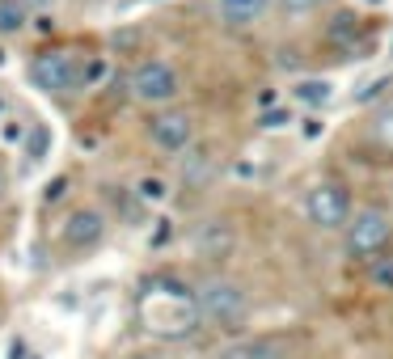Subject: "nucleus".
Masks as SVG:
<instances>
[{
	"mask_svg": "<svg viewBox=\"0 0 393 359\" xmlns=\"http://www.w3.org/2000/svg\"><path fill=\"white\" fill-rule=\"evenodd\" d=\"M47 144H51V140H47V127H38V131H34V135H30V157H34V161H38V157H42V152H47Z\"/></svg>",
	"mask_w": 393,
	"mask_h": 359,
	"instance_id": "obj_22",
	"label": "nucleus"
},
{
	"mask_svg": "<svg viewBox=\"0 0 393 359\" xmlns=\"http://www.w3.org/2000/svg\"><path fill=\"white\" fill-rule=\"evenodd\" d=\"M360 34H364L360 13H334V21L326 25V42H330V47H339V51H351V55H356Z\"/></svg>",
	"mask_w": 393,
	"mask_h": 359,
	"instance_id": "obj_12",
	"label": "nucleus"
},
{
	"mask_svg": "<svg viewBox=\"0 0 393 359\" xmlns=\"http://www.w3.org/2000/svg\"><path fill=\"white\" fill-rule=\"evenodd\" d=\"M80 68H85V55L68 47H51L30 59V80L42 93H68V89H80Z\"/></svg>",
	"mask_w": 393,
	"mask_h": 359,
	"instance_id": "obj_5",
	"label": "nucleus"
},
{
	"mask_svg": "<svg viewBox=\"0 0 393 359\" xmlns=\"http://www.w3.org/2000/svg\"><path fill=\"white\" fill-rule=\"evenodd\" d=\"M212 359H292V339L288 334H237L229 339Z\"/></svg>",
	"mask_w": 393,
	"mask_h": 359,
	"instance_id": "obj_8",
	"label": "nucleus"
},
{
	"mask_svg": "<svg viewBox=\"0 0 393 359\" xmlns=\"http://www.w3.org/2000/svg\"><path fill=\"white\" fill-rule=\"evenodd\" d=\"M195 114L191 110H161V114H152L148 118V144L157 148V152H165V157H182V152H191L195 148Z\"/></svg>",
	"mask_w": 393,
	"mask_h": 359,
	"instance_id": "obj_6",
	"label": "nucleus"
},
{
	"mask_svg": "<svg viewBox=\"0 0 393 359\" xmlns=\"http://www.w3.org/2000/svg\"><path fill=\"white\" fill-rule=\"evenodd\" d=\"M343 237V254L351 262H373L381 254H389V241H393V212L381 207V203H356L347 229L339 233Z\"/></svg>",
	"mask_w": 393,
	"mask_h": 359,
	"instance_id": "obj_2",
	"label": "nucleus"
},
{
	"mask_svg": "<svg viewBox=\"0 0 393 359\" xmlns=\"http://www.w3.org/2000/svg\"><path fill=\"white\" fill-rule=\"evenodd\" d=\"M292 97H296L301 106H313V110H318V106H326V102L334 97V85H330L326 76H322V80H318V76H305V80L292 85Z\"/></svg>",
	"mask_w": 393,
	"mask_h": 359,
	"instance_id": "obj_13",
	"label": "nucleus"
},
{
	"mask_svg": "<svg viewBox=\"0 0 393 359\" xmlns=\"http://www.w3.org/2000/svg\"><path fill=\"white\" fill-rule=\"evenodd\" d=\"M368 135H373V144H377V148L393 152V102H385V106H377V110H373Z\"/></svg>",
	"mask_w": 393,
	"mask_h": 359,
	"instance_id": "obj_14",
	"label": "nucleus"
},
{
	"mask_svg": "<svg viewBox=\"0 0 393 359\" xmlns=\"http://www.w3.org/2000/svg\"><path fill=\"white\" fill-rule=\"evenodd\" d=\"M271 13V0H216V17L224 30H250Z\"/></svg>",
	"mask_w": 393,
	"mask_h": 359,
	"instance_id": "obj_11",
	"label": "nucleus"
},
{
	"mask_svg": "<svg viewBox=\"0 0 393 359\" xmlns=\"http://www.w3.org/2000/svg\"><path fill=\"white\" fill-rule=\"evenodd\" d=\"M351 212H356L351 186L339 182V178H322L305 190V220H309L313 233H343Z\"/></svg>",
	"mask_w": 393,
	"mask_h": 359,
	"instance_id": "obj_3",
	"label": "nucleus"
},
{
	"mask_svg": "<svg viewBox=\"0 0 393 359\" xmlns=\"http://www.w3.org/2000/svg\"><path fill=\"white\" fill-rule=\"evenodd\" d=\"M322 127H326V123H322L318 114H309V118H305V140H318V135H322Z\"/></svg>",
	"mask_w": 393,
	"mask_h": 359,
	"instance_id": "obj_23",
	"label": "nucleus"
},
{
	"mask_svg": "<svg viewBox=\"0 0 393 359\" xmlns=\"http://www.w3.org/2000/svg\"><path fill=\"white\" fill-rule=\"evenodd\" d=\"M292 123H296L292 106H271V110L258 114V127H262V131H284V127H292Z\"/></svg>",
	"mask_w": 393,
	"mask_h": 359,
	"instance_id": "obj_19",
	"label": "nucleus"
},
{
	"mask_svg": "<svg viewBox=\"0 0 393 359\" xmlns=\"http://www.w3.org/2000/svg\"><path fill=\"white\" fill-rule=\"evenodd\" d=\"M195 313H199V326L207 330H220V334H241L250 313H254V296L241 279L233 275H203L195 284Z\"/></svg>",
	"mask_w": 393,
	"mask_h": 359,
	"instance_id": "obj_1",
	"label": "nucleus"
},
{
	"mask_svg": "<svg viewBox=\"0 0 393 359\" xmlns=\"http://www.w3.org/2000/svg\"><path fill=\"white\" fill-rule=\"evenodd\" d=\"M30 359H38V355H30Z\"/></svg>",
	"mask_w": 393,
	"mask_h": 359,
	"instance_id": "obj_28",
	"label": "nucleus"
},
{
	"mask_svg": "<svg viewBox=\"0 0 393 359\" xmlns=\"http://www.w3.org/2000/svg\"><path fill=\"white\" fill-rule=\"evenodd\" d=\"M4 190H8V174L0 169V199H4Z\"/></svg>",
	"mask_w": 393,
	"mask_h": 359,
	"instance_id": "obj_26",
	"label": "nucleus"
},
{
	"mask_svg": "<svg viewBox=\"0 0 393 359\" xmlns=\"http://www.w3.org/2000/svg\"><path fill=\"white\" fill-rule=\"evenodd\" d=\"M25 21H30V8L21 0H0V34H17L25 30Z\"/></svg>",
	"mask_w": 393,
	"mask_h": 359,
	"instance_id": "obj_15",
	"label": "nucleus"
},
{
	"mask_svg": "<svg viewBox=\"0 0 393 359\" xmlns=\"http://www.w3.org/2000/svg\"><path fill=\"white\" fill-rule=\"evenodd\" d=\"M131 359H161V355H152V351H140V355H131Z\"/></svg>",
	"mask_w": 393,
	"mask_h": 359,
	"instance_id": "obj_27",
	"label": "nucleus"
},
{
	"mask_svg": "<svg viewBox=\"0 0 393 359\" xmlns=\"http://www.w3.org/2000/svg\"><path fill=\"white\" fill-rule=\"evenodd\" d=\"M106 224H110V220H106L102 207H72L68 220L59 224V241H64L68 250L85 254V250H93V245L106 241Z\"/></svg>",
	"mask_w": 393,
	"mask_h": 359,
	"instance_id": "obj_7",
	"label": "nucleus"
},
{
	"mask_svg": "<svg viewBox=\"0 0 393 359\" xmlns=\"http://www.w3.org/2000/svg\"><path fill=\"white\" fill-rule=\"evenodd\" d=\"M330 0H279V8H284V17H313V13H322Z\"/></svg>",
	"mask_w": 393,
	"mask_h": 359,
	"instance_id": "obj_20",
	"label": "nucleus"
},
{
	"mask_svg": "<svg viewBox=\"0 0 393 359\" xmlns=\"http://www.w3.org/2000/svg\"><path fill=\"white\" fill-rule=\"evenodd\" d=\"M385 89H389V76H381V80H373V85H368L364 93H356V102H360V106H368V102H377V97H381Z\"/></svg>",
	"mask_w": 393,
	"mask_h": 359,
	"instance_id": "obj_21",
	"label": "nucleus"
},
{
	"mask_svg": "<svg viewBox=\"0 0 393 359\" xmlns=\"http://www.w3.org/2000/svg\"><path fill=\"white\" fill-rule=\"evenodd\" d=\"M135 199H140V203H165V199H169V182L148 174V178L135 182Z\"/></svg>",
	"mask_w": 393,
	"mask_h": 359,
	"instance_id": "obj_18",
	"label": "nucleus"
},
{
	"mask_svg": "<svg viewBox=\"0 0 393 359\" xmlns=\"http://www.w3.org/2000/svg\"><path fill=\"white\" fill-rule=\"evenodd\" d=\"M127 93L144 106H169L182 93V76L169 59H140L127 76Z\"/></svg>",
	"mask_w": 393,
	"mask_h": 359,
	"instance_id": "obj_4",
	"label": "nucleus"
},
{
	"mask_svg": "<svg viewBox=\"0 0 393 359\" xmlns=\"http://www.w3.org/2000/svg\"><path fill=\"white\" fill-rule=\"evenodd\" d=\"M364 271H368V284H373L377 292H393V254H381V258H373Z\"/></svg>",
	"mask_w": 393,
	"mask_h": 359,
	"instance_id": "obj_16",
	"label": "nucleus"
},
{
	"mask_svg": "<svg viewBox=\"0 0 393 359\" xmlns=\"http://www.w3.org/2000/svg\"><path fill=\"white\" fill-rule=\"evenodd\" d=\"M110 76V59L106 55H85V68H80V89H93Z\"/></svg>",
	"mask_w": 393,
	"mask_h": 359,
	"instance_id": "obj_17",
	"label": "nucleus"
},
{
	"mask_svg": "<svg viewBox=\"0 0 393 359\" xmlns=\"http://www.w3.org/2000/svg\"><path fill=\"white\" fill-rule=\"evenodd\" d=\"M21 4H25V8H51L55 0H21Z\"/></svg>",
	"mask_w": 393,
	"mask_h": 359,
	"instance_id": "obj_25",
	"label": "nucleus"
},
{
	"mask_svg": "<svg viewBox=\"0 0 393 359\" xmlns=\"http://www.w3.org/2000/svg\"><path fill=\"white\" fill-rule=\"evenodd\" d=\"M237 250V229L229 224V220H203L199 229H195V254L203 258V262H224L229 254Z\"/></svg>",
	"mask_w": 393,
	"mask_h": 359,
	"instance_id": "obj_9",
	"label": "nucleus"
},
{
	"mask_svg": "<svg viewBox=\"0 0 393 359\" xmlns=\"http://www.w3.org/2000/svg\"><path fill=\"white\" fill-rule=\"evenodd\" d=\"M216 169H220V165H216L212 148H199V144H195L191 152H182V157H178V178H182V186H186V190H203V186L216 178Z\"/></svg>",
	"mask_w": 393,
	"mask_h": 359,
	"instance_id": "obj_10",
	"label": "nucleus"
},
{
	"mask_svg": "<svg viewBox=\"0 0 393 359\" xmlns=\"http://www.w3.org/2000/svg\"><path fill=\"white\" fill-rule=\"evenodd\" d=\"M165 237H174V229H169V220H161V229H157V237H152V245H165Z\"/></svg>",
	"mask_w": 393,
	"mask_h": 359,
	"instance_id": "obj_24",
	"label": "nucleus"
}]
</instances>
